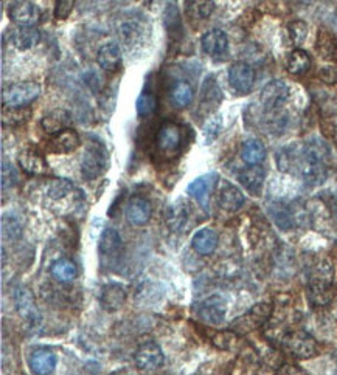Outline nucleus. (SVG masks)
I'll return each instance as SVG.
<instances>
[{
  "label": "nucleus",
  "mask_w": 337,
  "mask_h": 375,
  "mask_svg": "<svg viewBox=\"0 0 337 375\" xmlns=\"http://www.w3.org/2000/svg\"><path fill=\"white\" fill-rule=\"evenodd\" d=\"M121 248L123 242L120 234L116 233L114 228H106L105 232H103L98 243L100 254L103 258H116V256L121 253Z\"/></svg>",
  "instance_id": "27"
},
{
  "label": "nucleus",
  "mask_w": 337,
  "mask_h": 375,
  "mask_svg": "<svg viewBox=\"0 0 337 375\" xmlns=\"http://www.w3.org/2000/svg\"><path fill=\"white\" fill-rule=\"evenodd\" d=\"M72 124V115L66 109H55L49 112L41 120V126L45 134L58 135L67 130Z\"/></svg>",
  "instance_id": "19"
},
{
  "label": "nucleus",
  "mask_w": 337,
  "mask_h": 375,
  "mask_svg": "<svg viewBox=\"0 0 337 375\" xmlns=\"http://www.w3.org/2000/svg\"><path fill=\"white\" fill-rule=\"evenodd\" d=\"M289 98L288 84L282 80L270 81L261 91V104L266 112L280 110Z\"/></svg>",
  "instance_id": "12"
},
{
  "label": "nucleus",
  "mask_w": 337,
  "mask_h": 375,
  "mask_svg": "<svg viewBox=\"0 0 337 375\" xmlns=\"http://www.w3.org/2000/svg\"><path fill=\"white\" fill-rule=\"evenodd\" d=\"M135 107H137L140 116H150L157 110V100H155V96L150 94V91H144V94L137 98Z\"/></svg>",
  "instance_id": "37"
},
{
  "label": "nucleus",
  "mask_w": 337,
  "mask_h": 375,
  "mask_svg": "<svg viewBox=\"0 0 337 375\" xmlns=\"http://www.w3.org/2000/svg\"><path fill=\"white\" fill-rule=\"evenodd\" d=\"M213 182H215V175L210 174V175L199 177V179H196L188 185V194H190L204 209H209V200H210Z\"/></svg>",
  "instance_id": "23"
},
{
  "label": "nucleus",
  "mask_w": 337,
  "mask_h": 375,
  "mask_svg": "<svg viewBox=\"0 0 337 375\" xmlns=\"http://www.w3.org/2000/svg\"><path fill=\"white\" fill-rule=\"evenodd\" d=\"M16 308L21 318L27 322L30 327H36L41 322V313H39L35 296L27 287H19L15 295Z\"/></svg>",
  "instance_id": "9"
},
{
  "label": "nucleus",
  "mask_w": 337,
  "mask_h": 375,
  "mask_svg": "<svg viewBox=\"0 0 337 375\" xmlns=\"http://www.w3.org/2000/svg\"><path fill=\"white\" fill-rule=\"evenodd\" d=\"M107 168V149L98 138L90 140L86 152L83 155L81 173L86 180H94L105 173Z\"/></svg>",
  "instance_id": "3"
},
{
  "label": "nucleus",
  "mask_w": 337,
  "mask_h": 375,
  "mask_svg": "<svg viewBox=\"0 0 337 375\" xmlns=\"http://www.w3.org/2000/svg\"><path fill=\"white\" fill-rule=\"evenodd\" d=\"M171 103L176 109H185L190 106L193 101V87L191 84L185 80H179L171 85L170 90Z\"/></svg>",
  "instance_id": "29"
},
{
  "label": "nucleus",
  "mask_w": 337,
  "mask_h": 375,
  "mask_svg": "<svg viewBox=\"0 0 337 375\" xmlns=\"http://www.w3.org/2000/svg\"><path fill=\"white\" fill-rule=\"evenodd\" d=\"M218 234L213 232L210 228H202L193 236L191 245L194 248V252L200 256H209L213 252H215L218 247Z\"/></svg>",
  "instance_id": "26"
},
{
  "label": "nucleus",
  "mask_w": 337,
  "mask_h": 375,
  "mask_svg": "<svg viewBox=\"0 0 337 375\" xmlns=\"http://www.w3.org/2000/svg\"><path fill=\"white\" fill-rule=\"evenodd\" d=\"M264 177L266 173L261 166H249L245 168L244 171L239 173V182H241V185L249 191L250 194L254 195H260L263 183H264Z\"/></svg>",
  "instance_id": "25"
},
{
  "label": "nucleus",
  "mask_w": 337,
  "mask_h": 375,
  "mask_svg": "<svg viewBox=\"0 0 337 375\" xmlns=\"http://www.w3.org/2000/svg\"><path fill=\"white\" fill-rule=\"evenodd\" d=\"M277 375H306V372H304L302 367H299L297 365L286 363L278 367Z\"/></svg>",
  "instance_id": "44"
},
{
  "label": "nucleus",
  "mask_w": 337,
  "mask_h": 375,
  "mask_svg": "<svg viewBox=\"0 0 337 375\" xmlns=\"http://www.w3.org/2000/svg\"><path fill=\"white\" fill-rule=\"evenodd\" d=\"M22 233V227L16 217L12 216H3L2 219V234L3 238H11L15 241Z\"/></svg>",
  "instance_id": "40"
},
{
  "label": "nucleus",
  "mask_w": 337,
  "mask_h": 375,
  "mask_svg": "<svg viewBox=\"0 0 337 375\" xmlns=\"http://www.w3.org/2000/svg\"><path fill=\"white\" fill-rule=\"evenodd\" d=\"M328 159V148L320 141L306 143L299 152H288V149H283L277 155L280 171L288 173L295 166L309 185H320L327 179Z\"/></svg>",
  "instance_id": "1"
},
{
  "label": "nucleus",
  "mask_w": 337,
  "mask_h": 375,
  "mask_svg": "<svg viewBox=\"0 0 337 375\" xmlns=\"http://www.w3.org/2000/svg\"><path fill=\"white\" fill-rule=\"evenodd\" d=\"M317 50L320 51L323 58L337 61V39L333 35H329V33L320 31L319 41H317Z\"/></svg>",
  "instance_id": "35"
},
{
  "label": "nucleus",
  "mask_w": 337,
  "mask_h": 375,
  "mask_svg": "<svg viewBox=\"0 0 337 375\" xmlns=\"http://www.w3.org/2000/svg\"><path fill=\"white\" fill-rule=\"evenodd\" d=\"M229 82L236 94H249L255 84V70L243 61L232 64L229 69Z\"/></svg>",
  "instance_id": "10"
},
{
  "label": "nucleus",
  "mask_w": 337,
  "mask_h": 375,
  "mask_svg": "<svg viewBox=\"0 0 337 375\" xmlns=\"http://www.w3.org/2000/svg\"><path fill=\"white\" fill-rule=\"evenodd\" d=\"M283 347L293 355L295 358L308 360L316 357L319 354V345H317L316 338L311 337L308 332L304 331H294L289 332L283 337Z\"/></svg>",
  "instance_id": "5"
},
{
  "label": "nucleus",
  "mask_w": 337,
  "mask_h": 375,
  "mask_svg": "<svg viewBox=\"0 0 337 375\" xmlns=\"http://www.w3.org/2000/svg\"><path fill=\"white\" fill-rule=\"evenodd\" d=\"M241 157L250 166H257V164H260L266 159L264 144L260 140H255V138L244 141L241 148Z\"/></svg>",
  "instance_id": "31"
},
{
  "label": "nucleus",
  "mask_w": 337,
  "mask_h": 375,
  "mask_svg": "<svg viewBox=\"0 0 337 375\" xmlns=\"http://www.w3.org/2000/svg\"><path fill=\"white\" fill-rule=\"evenodd\" d=\"M190 207L185 200H178L168 208L166 211V225L173 233H185L190 229Z\"/></svg>",
  "instance_id": "14"
},
{
  "label": "nucleus",
  "mask_w": 337,
  "mask_h": 375,
  "mask_svg": "<svg viewBox=\"0 0 337 375\" xmlns=\"http://www.w3.org/2000/svg\"><path fill=\"white\" fill-rule=\"evenodd\" d=\"M74 191V183L72 180L69 179H53L49 183V189L47 194L50 199L53 200H60L62 197H66L67 194H70Z\"/></svg>",
  "instance_id": "36"
},
{
  "label": "nucleus",
  "mask_w": 337,
  "mask_h": 375,
  "mask_svg": "<svg viewBox=\"0 0 337 375\" xmlns=\"http://www.w3.org/2000/svg\"><path fill=\"white\" fill-rule=\"evenodd\" d=\"M211 341H213V345H215L218 349H221V351H229V349H232L236 345L238 333H235L233 331L219 332L213 335Z\"/></svg>",
  "instance_id": "39"
},
{
  "label": "nucleus",
  "mask_w": 337,
  "mask_h": 375,
  "mask_svg": "<svg viewBox=\"0 0 337 375\" xmlns=\"http://www.w3.org/2000/svg\"><path fill=\"white\" fill-rule=\"evenodd\" d=\"M225 312H227L225 301L223 296H219V295L209 296V298L204 299L196 307L198 317L204 322H207V324H211V326L221 324L225 318Z\"/></svg>",
  "instance_id": "11"
},
{
  "label": "nucleus",
  "mask_w": 337,
  "mask_h": 375,
  "mask_svg": "<svg viewBox=\"0 0 337 375\" xmlns=\"http://www.w3.org/2000/svg\"><path fill=\"white\" fill-rule=\"evenodd\" d=\"M30 367L36 375H50L55 371L58 358L49 349H36L30 355Z\"/></svg>",
  "instance_id": "22"
},
{
  "label": "nucleus",
  "mask_w": 337,
  "mask_h": 375,
  "mask_svg": "<svg viewBox=\"0 0 337 375\" xmlns=\"http://www.w3.org/2000/svg\"><path fill=\"white\" fill-rule=\"evenodd\" d=\"M182 140V129L176 123H164L159 129L157 137H155L159 152L166 159H171V157H176L179 154Z\"/></svg>",
  "instance_id": "7"
},
{
  "label": "nucleus",
  "mask_w": 337,
  "mask_h": 375,
  "mask_svg": "<svg viewBox=\"0 0 337 375\" xmlns=\"http://www.w3.org/2000/svg\"><path fill=\"white\" fill-rule=\"evenodd\" d=\"M50 273L58 282H72L78 276V268L74 261L67 258L58 259L53 265L50 267Z\"/></svg>",
  "instance_id": "30"
},
{
  "label": "nucleus",
  "mask_w": 337,
  "mask_h": 375,
  "mask_svg": "<svg viewBox=\"0 0 337 375\" xmlns=\"http://www.w3.org/2000/svg\"><path fill=\"white\" fill-rule=\"evenodd\" d=\"M334 217L337 219V202H336V205H334Z\"/></svg>",
  "instance_id": "45"
},
{
  "label": "nucleus",
  "mask_w": 337,
  "mask_h": 375,
  "mask_svg": "<svg viewBox=\"0 0 337 375\" xmlns=\"http://www.w3.org/2000/svg\"><path fill=\"white\" fill-rule=\"evenodd\" d=\"M164 19H165L168 33H170L173 37L182 35V17H180V12L176 5L170 3L166 6Z\"/></svg>",
  "instance_id": "34"
},
{
  "label": "nucleus",
  "mask_w": 337,
  "mask_h": 375,
  "mask_svg": "<svg viewBox=\"0 0 337 375\" xmlns=\"http://www.w3.org/2000/svg\"><path fill=\"white\" fill-rule=\"evenodd\" d=\"M134 361L140 371H155L164 365L165 355L162 352L160 346L155 341L150 340L137 347V351L134 354Z\"/></svg>",
  "instance_id": "8"
},
{
  "label": "nucleus",
  "mask_w": 337,
  "mask_h": 375,
  "mask_svg": "<svg viewBox=\"0 0 337 375\" xmlns=\"http://www.w3.org/2000/svg\"><path fill=\"white\" fill-rule=\"evenodd\" d=\"M19 164L30 175H45L49 174V164L44 155L35 148L24 149L19 155Z\"/></svg>",
  "instance_id": "18"
},
{
  "label": "nucleus",
  "mask_w": 337,
  "mask_h": 375,
  "mask_svg": "<svg viewBox=\"0 0 337 375\" xmlns=\"http://www.w3.org/2000/svg\"><path fill=\"white\" fill-rule=\"evenodd\" d=\"M200 45H202L204 53L211 58H221L229 50V39L223 30L215 28L205 33L200 39Z\"/></svg>",
  "instance_id": "17"
},
{
  "label": "nucleus",
  "mask_w": 337,
  "mask_h": 375,
  "mask_svg": "<svg viewBox=\"0 0 337 375\" xmlns=\"http://www.w3.org/2000/svg\"><path fill=\"white\" fill-rule=\"evenodd\" d=\"M8 16L19 27H35L39 10L31 2H12L8 8Z\"/></svg>",
  "instance_id": "16"
},
{
  "label": "nucleus",
  "mask_w": 337,
  "mask_h": 375,
  "mask_svg": "<svg viewBox=\"0 0 337 375\" xmlns=\"http://www.w3.org/2000/svg\"><path fill=\"white\" fill-rule=\"evenodd\" d=\"M123 53L120 45L116 42H109L105 44L96 53V62H98L100 67L107 71V73H114L120 69L121 65Z\"/></svg>",
  "instance_id": "20"
},
{
  "label": "nucleus",
  "mask_w": 337,
  "mask_h": 375,
  "mask_svg": "<svg viewBox=\"0 0 337 375\" xmlns=\"http://www.w3.org/2000/svg\"><path fill=\"white\" fill-rule=\"evenodd\" d=\"M245 197L235 185L229 182H221L218 189V205L227 213H235L244 205Z\"/></svg>",
  "instance_id": "15"
},
{
  "label": "nucleus",
  "mask_w": 337,
  "mask_h": 375,
  "mask_svg": "<svg viewBox=\"0 0 337 375\" xmlns=\"http://www.w3.org/2000/svg\"><path fill=\"white\" fill-rule=\"evenodd\" d=\"M213 10H215V2H187V12L191 17L207 19Z\"/></svg>",
  "instance_id": "38"
},
{
  "label": "nucleus",
  "mask_w": 337,
  "mask_h": 375,
  "mask_svg": "<svg viewBox=\"0 0 337 375\" xmlns=\"http://www.w3.org/2000/svg\"><path fill=\"white\" fill-rule=\"evenodd\" d=\"M272 315V306L269 302H258L254 307L250 308L248 313H244L243 317L236 318L232 322L230 331H233L238 335H245L257 331L258 327L268 322Z\"/></svg>",
  "instance_id": "6"
},
{
  "label": "nucleus",
  "mask_w": 337,
  "mask_h": 375,
  "mask_svg": "<svg viewBox=\"0 0 337 375\" xmlns=\"http://www.w3.org/2000/svg\"><path fill=\"white\" fill-rule=\"evenodd\" d=\"M41 95V85L35 81H21L8 85L2 94V101L8 107H27Z\"/></svg>",
  "instance_id": "4"
},
{
  "label": "nucleus",
  "mask_w": 337,
  "mask_h": 375,
  "mask_svg": "<svg viewBox=\"0 0 337 375\" xmlns=\"http://www.w3.org/2000/svg\"><path fill=\"white\" fill-rule=\"evenodd\" d=\"M333 265L328 261H320L316 264L309 278L308 298L311 304L327 306L333 299Z\"/></svg>",
  "instance_id": "2"
},
{
  "label": "nucleus",
  "mask_w": 337,
  "mask_h": 375,
  "mask_svg": "<svg viewBox=\"0 0 337 375\" xmlns=\"http://www.w3.org/2000/svg\"><path fill=\"white\" fill-rule=\"evenodd\" d=\"M11 41L19 50H30L41 41V33L36 27H19L12 31Z\"/></svg>",
  "instance_id": "28"
},
{
  "label": "nucleus",
  "mask_w": 337,
  "mask_h": 375,
  "mask_svg": "<svg viewBox=\"0 0 337 375\" xmlns=\"http://www.w3.org/2000/svg\"><path fill=\"white\" fill-rule=\"evenodd\" d=\"M16 182V173L10 163H3L2 166V188H11L12 183Z\"/></svg>",
  "instance_id": "43"
},
{
  "label": "nucleus",
  "mask_w": 337,
  "mask_h": 375,
  "mask_svg": "<svg viewBox=\"0 0 337 375\" xmlns=\"http://www.w3.org/2000/svg\"><path fill=\"white\" fill-rule=\"evenodd\" d=\"M74 0H60V2H56L55 5V17L60 19V21H64V19H67L70 12L74 11Z\"/></svg>",
  "instance_id": "42"
},
{
  "label": "nucleus",
  "mask_w": 337,
  "mask_h": 375,
  "mask_svg": "<svg viewBox=\"0 0 337 375\" xmlns=\"http://www.w3.org/2000/svg\"><path fill=\"white\" fill-rule=\"evenodd\" d=\"M311 67V58L304 50L295 49L293 53L288 56L286 70L291 75H304Z\"/></svg>",
  "instance_id": "32"
},
{
  "label": "nucleus",
  "mask_w": 337,
  "mask_h": 375,
  "mask_svg": "<svg viewBox=\"0 0 337 375\" xmlns=\"http://www.w3.org/2000/svg\"><path fill=\"white\" fill-rule=\"evenodd\" d=\"M31 110L28 107H8V110L3 112L2 123L3 126L17 128L30 120Z\"/></svg>",
  "instance_id": "33"
},
{
  "label": "nucleus",
  "mask_w": 337,
  "mask_h": 375,
  "mask_svg": "<svg viewBox=\"0 0 337 375\" xmlns=\"http://www.w3.org/2000/svg\"><path fill=\"white\" fill-rule=\"evenodd\" d=\"M126 292L120 284H107L103 287L100 295V304L107 312H116L125 304Z\"/></svg>",
  "instance_id": "24"
},
{
  "label": "nucleus",
  "mask_w": 337,
  "mask_h": 375,
  "mask_svg": "<svg viewBox=\"0 0 337 375\" xmlns=\"http://www.w3.org/2000/svg\"><path fill=\"white\" fill-rule=\"evenodd\" d=\"M125 216L128 223H131L132 227H144L145 223L150 222L153 216L151 203L145 197L135 195L132 199H129L125 208Z\"/></svg>",
  "instance_id": "13"
},
{
  "label": "nucleus",
  "mask_w": 337,
  "mask_h": 375,
  "mask_svg": "<svg viewBox=\"0 0 337 375\" xmlns=\"http://www.w3.org/2000/svg\"><path fill=\"white\" fill-rule=\"evenodd\" d=\"M289 35L294 44H302L308 36V25L303 21H294L289 24Z\"/></svg>",
  "instance_id": "41"
},
{
  "label": "nucleus",
  "mask_w": 337,
  "mask_h": 375,
  "mask_svg": "<svg viewBox=\"0 0 337 375\" xmlns=\"http://www.w3.org/2000/svg\"><path fill=\"white\" fill-rule=\"evenodd\" d=\"M81 138L78 135L76 130L67 129L64 132L55 135L51 140L47 143V148L55 154H70L80 148Z\"/></svg>",
  "instance_id": "21"
}]
</instances>
